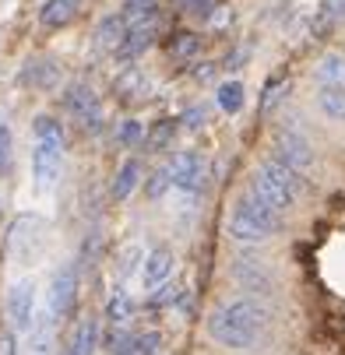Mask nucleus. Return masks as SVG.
<instances>
[{"label":"nucleus","mask_w":345,"mask_h":355,"mask_svg":"<svg viewBox=\"0 0 345 355\" xmlns=\"http://www.w3.org/2000/svg\"><path fill=\"white\" fill-rule=\"evenodd\" d=\"M251 190H254L261 200H268L275 211H285V208L296 205V197H300V190H303V176H296V173L285 169L282 162L268 159V162H261V166L254 169V176H251Z\"/></svg>","instance_id":"3"},{"label":"nucleus","mask_w":345,"mask_h":355,"mask_svg":"<svg viewBox=\"0 0 345 355\" xmlns=\"http://www.w3.org/2000/svg\"><path fill=\"white\" fill-rule=\"evenodd\" d=\"M106 345H110V355H137L134 352V334L127 327H113Z\"/></svg>","instance_id":"31"},{"label":"nucleus","mask_w":345,"mask_h":355,"mask_svg":"<svg viewBox=\"0 0 345 355\" xmlns=\"http://www.w3.org/2000/svg\"><path fill=\"white\" fill-rule=\"evenodd\" d=\"M275 162H282L296 176H307L314 169V144L296 130H278L275 134Z\"/></svg>","instance_id":"5"},{"label":"nucleus","mask_w":345,"mask_h":355,"mask_svg":"<svg viewBox=\"0 0 345 355\" xmlns=\"http://www.w3.org/2000/svg\"><path fill=\"white\" fill-rule=\"evenodd\" d=\"M64 110L85 127V130H99L103 127V103H99V95L88 88V85H71L67 88V95H64Z\"/></svg>","instance_id":"7"},{"label":"nucleus","mask_w":345,"mask_h":355,"mask_svg":"<svg viewBox=\"0 0 345 355\" xmlns=\"http://www.w3.org/2000/svg\"><path fill=\"white\" fill-rule=\"evenodd\" d=\"M0 355H18V338L11 331H0Z\"/></svg>","instance_id":"38"},{"label":"nucleus","mask_w":345,"mask_h":355,"mask_svg":"<svg viewBox=\"0 0 345 355\" xmlns=\"http://www.w3.org/2000/svg\"><path fill=\"white\" fill-rule=\"evenodd\" d=\"M22 81L32 85V88H39V92H46V88H53L60 81V67L49 60V57L46 60H28V67L22 71Z\"/></svg>","instance_id":"17"},{"label":"nucleus","mask_w":345,"mask_h":355,"mask_svg":"<svg viewBox=\"0 0 345 355\" xmlns=\"http://www.w3.org/2000/svg\"><path fill=\"white\" fill-rule=\"evenodd\" d=\"M194 78H197V81H212V78H215V64H201V67L194 71Z\"/></svg>","instance_id":"40"},{"label":"nucleus","mask_w":345,"mask_h":355,"mask_svg":"<svg viewBox=\"0 0 345 355\" xmlns=\"http://www.w3.org/2000/svg\"><path fill=\"white\" fill-rule=\"evenodd\" d=\"M78 8H81V0H46L39 11V21L46 28H64L67 21H74Z\"/></svg>","instance_id":"16"},{"label":"nucleus","mask_w":345,"mask_h":355,"mask_svg":"<svg viewBox=\"0 0 345 355\" xmlns=\"http://www.w3.org/2000/svg\"><path fill=\"white\" fill-rule=\"evenodd\" d=\"M222 310L239 324V327H246L251 334H261L264 331V320H268V313L258 306L254 299H246V295H239V299H229V302H222Z\"/></svg>","instance_id":"13"},{"label":"nucleus","mask_w":345,"mask_h":355,"mask_svg":"<svg viewBox=\"0 0 345 355\" xmlns=\"http://www.w3.org/2000/svg\"><path fill=\"white\" fill-rule=\"evenodd\" d=\"M183 123H187L190 130L205 127V123H208V110H205V106H194V110H187V113H183Z\"/></svg>","instance_id":"37"},{"label":"nucleus","mask_w":345,"mask_h":355,"mask_svg":"<svg viewBox=\"0 0 345 355\" xmlns=\"http://www.w3.org/2000/svg\"><path fill=\"white\" fill-rule=\"evenodd\" d=\"M74 302H78V268L67 261L53 271L49 278V292H46V313L53 317V324L67 320L74 313Z\"/></svg>","instance_id":"4"},{"label":"nucleus","mask_w":345,"mask_h":355,"mask_svg":"<svg viewBox=\"0 0 345 355\" xmlns=\"http://www.w3.org/2000/svg\"><path fill=\"white\" fill-rule=\"evenodd\" d=\"M285 92H289V81H282V78H271L268 85H264V95H261V113H271L282 98H285Z\"/></svg>","instance_id":"30"},{"label":"nucleus","mask_w":345,"mask_h":355,"mask_svg":"<svg viewBox=\"0 0 345 355\" xmlns=\"http://www.w3.org/2000/svg\"><path fill=\"white\" fill-rule=\"evenodd\" d=\"M233 275H236V282H239L246 292H268V288H271V275H268L261 264H254V261H239Z\"/></svg>","instance_id":"20"},{"label":"nucleus","mask_w":345,"mask_h":355,"mask_svg":"<svg viewBox=\"0 0 345 355\" xmlns=\"http://www.w3.org/2000/svg\"><path fill=\"white\" fill-rule=\"evenodd\" d=\"M201 180H205V159L197 151H180V155L169 162V187L183 197H194L201 190Z\"/></svg>","instance_id":"8"},{"label":"nucleus","mask_w":345,"mask_h":355,"mask_svg":"<svg viewBox=\"0 0 345 355\" xmlns=\"http://www.w3.org/2000/svg\"><path fill=\"white\" fill-rule=\"evenodd\" d=\"M180 299V288H173V285H155V295L148 299V306H173V302Z\"/></svg>","instance_id":"36"},{"label":"nucleus","mask_w":345,"mask_h":355,"mask_svg":"<svg viewBox=\"0 0 345 355\" xmlns=\"http://www.w3.org/2000/svg\"><path fill=\"white\" fill-rule=\"evenodd\" d=\"M243 98H246V88H243V81H236V78L222 81V85H219V92H215L219 110H222V113H229V116H236V113L243 110Z\"/></svg>","instance_id":"23"},{"label":"nucleus","mask_w":345,"mask_h":355,"mask_svg":"<svg viewBox=\"0 0 345 355\" xmlns=\"http://www.w3.org/2000/svg\"><path fill=\"white\" fill-rule=\"evenodd\" d=\"M148 92V78L137 71V67H131V71H124L120 78H117V95L120 98H141Z\"/></svg>","instance_id":"27"},{"label":"nucleus","mask_w":345,"mask_h":355,"mask_svg":"<svg viewBox=\"0 0 345 355\" xmlns=\"http://www.w3.org/2000/svg\"><path fill=\"white\" fill-rule=\"evenodd\" d=\"M338 18H345V0H321L317 18H314V35H324Z\"/></svg>","instance_id":"26"},{"label":"nucleus","mask_w":345,"mask_h":355,"mask_svg":"<svg viewBox=\"0 0 345 355\" xmlns=\"http://www.w3.org/2000/svg\"><path fill=\"white\" fill-rule=\"evenodd\" d=\"M39 313V292H35V282L32 278H22L8 288V320L15 324V331H28L32 320Z\"/></svg>","instance_id":"6"},{"label":"nucleus","mask_w":345,"mask_h":355,"mask_svg":"<svg viewBox=\"0 0 345 355\" xmlns=\"http://www.w3.org/2000/svg\"><path fill=\"white\" fill-rule=\"evenodd\" d=\"M173 268H176V253L169 250V246H155V250H148L144 253V261H141V285L144 288H155V285H162L169 275H173Z\"/></svg>","instance_id":"12"},{"label":"nucleus","mask_w":345,"mask_h":355,"mask_svg":"<svg viewBox=\"0 0 345 355\" xmlns=\"http://www.w3.org/2000/svg\"><path fill=\"white\" fill-rule=\"evenodd\" d=\"M173 134H176V120H159V123L152 127V134L144 137L148 151H166V148L173 144Z\"/></svg>","instance_id":"28"},{"label":"nucleus","mask_w":345,"mask_h":355,"mask_svg":"<svg viewBox=\"0 0 345 355\" xmlns=\"http://www.w3.org/2000/svg\"><path fill=\"white\" fill-rule=\"evenodd\" d=\"M32 180L39 190H49L64 169V123L57 116L39 113L32 120Z\"/></svg>","instance_id":"1"},{"label":"nucleus","mask_w":345,"mask_h":355,"mask_svg":"<svg viewBox=\"0 0 345 355\" xmlns=\"http://www.w3.org/2000/svg\"><path fill=\"white\" fill-rule=\"evenodd\" d=\"M117 141H120L124 148H134L137 141H144V127H141L137 120H124V123L117 127Z\"/></svg>","instance_id":"33"},{"label":"nucleus","mask_w":345,"mask_h":355,"mask_svg":"<svg viewBox=\"0 0 345 355\" xmlns=\"http://www.w3.org/2000/svg\"><path fill=\"white\" fill-rule=\"evenodd\" d=\"M144 261V250L137 246V243H131V246H124L120 250V278H131L134 271H137V264Z\"/></svg>","instance_id":"32"},{"label":"nucleus","mask_w":345,"mask_h":355,"mask_svg":"<svg viewBox=\"0 0 345 355\" xmlns=\"http://www.w3.org/2000/svg\"><path fill=\"white\" fill-rule=\"evenodd\" d=\"M169 190V166H159L155 173H152V180L144 183V193L148 197H162Z\"/></svg>","instance_id":"34"},{"label":"nucleus","mask_w":345,"mask_h":355,"mask_svg":"<svg viewBox=\"0 0 345 355\" xmlns=\"http://www.w3.org/2000/svg\"><path fill=\"white\" fill-rule=\"evenodd\" d=\"M190 15L194 18H208L212 15V0H190Z\"/></svg>","instance_id":"39"},{"label":"nucleus","mask_w":345,"mask_h":355,"mask_svg":"<svg viewBox=\"0 0 345 355\" xmlns=\"http://www.w3.org/2000/svg\"><path fill=\"white\" fill-rule=\"evenodd\" d=\"M11 159H15V134H11L8 120L0 116V176L11 169Z\"/></svg>","instance_id":"29"},{"label":"nucleus","mask_w":345,"mask_h":355,"mask_svg":"<svg viewBox=\"0 0 345 355\" xmlns=\"http://www.w3.org/2000/svg\"><path fill=\"white\" fill-rule=\"evenodd\" d=\"M282 229V211H275L268 200H261L254 190H246L229 215V236L236 243H261Z\"/></svg>","instance_id":"2"},{"label":"nucleus","mask_w":345,"mask_h":355,"mask_svg":"<svg viewBox=\"0 0 345 355\" xmlns=\"http://www.w3.org/2000/svg\"><path fill=\"white\" fill-rule=\"evenodd\" d=\"M28 334V355H53V317L49 313H35L32 327L25 331Z\"/></svg>","instance_id":"14"},{"label":"nucleus","mask_w":345,"mask_h":355,"mask_svg":"<svg viewBox=\"0 0 345 355\" xmlns=\"http://www.w3.org/2000/svg\"><path fill=\"white\" fill-rule=\"evenodd\" d=\"M197 53H201V35L176 32V35L169 39V57H173V60H194Z\"/></svg>","instance_id":"25"},{"label":"nucleus","mask_w":345,"mask_h":355,"mask_svg":"<svg viewBox=\"0 0 345 355\" xmlns=\"http://www.w3.org/2000/svg\"><path fill=\"white\" fill-rule=\"evenodd\" d=\"M131 317H134V299H131L127 288L117 285V288L110 292V299H106V320H110L113 327H124Z\"/></svg>","instance_id":"21"},{"label":"nucleus","mask_w":345,"mask_h":355,"mask_svg":"<svg viewBox=\"0 0 345 355\" xmlns=\"http://www.w3.org/2000/svg\"><path fill=\"white\" fill-rule=\"evenodd\" d=\"M57 355H71V352H67V348H60V352H57Z\"/></svg>","instance_id":"41"},{"label":"nucleus","mask_w":345,"mask_h":355,"mask_svg":"<svg viewBox=\"0 0 345 355\" xmlns=\"http://www.w3.org/2000/svg\"><path fill=\"white\" fill-rule=\"evenodd\" d=\"M155 35H159V15L144 18V21H137V25H127V32H124V39H120V46H117V60H134V57H141L144 49L155 42Z\"/></svg>","instance_id":"11"},{"label":"nucleus","mask_w":345,"mask_h":355,"mask_svg":"<svg viewBox=\"0 0 345 355\" xmlns=\"http://www.w3.org/2000/svg\"><path fill=\"white\" fill-rule=\"evenodd\" d=\"M95 348H99V320L95 317H81L74 334H71L67 352L71 355H95Z\"/></svg>","instance_id":"15"},{"label":"nucleus","mask_w":345,"mask_h":355,"mask_svg":"<svg viewBox=\"0 0 345 355\" xmlns=\"http://www.w3.org/2000/svg\"><path fill=\"white\" fill-rule=\"evenodd\" d=\"M317 85H345V57L342 53H324L314 67Z\"/></svg>","instance_id":"24"},{"label":"nucleus","mask_w":345,"mask_h":355,"mask_svg":"<svg viewBox=\"0 0 345 355\" xmlns=\"http://www.w3.org/2000/svg\"><path fill=\"white\" fill-rule=\"evenodd\" d=\"M208 334L219 341V345H226V348H236V352H246L254 341H258V334H251L246 327H239L226 310H222V302L208 313Z\"/></svg>","instance_id":"10"},{"label":"nucleus","mask_w":345,"mask_h":355,"mask_svg":"<svg viewBox=\"0 0 345 355\" xmlns=\"http://www.w3.org/2000/svg\"><path fill=\"white\" fill-rule=\"evenodd\" d=\"M42 232H46V225H42V218H35V215H22L15 225H11V257L15 261H22V264H28L35 253L42 250Z\"/></svg>","instance_id":"9"},{"label":"nucleus","mask_w":345,"mask_h":355,"mask_svg":"<svg viewBox=\"0 0 345 355\" xmlns=\"http://www.w3.org/2000/svg\"><path fill=\"white\" fill-rule=\"evenodd\" d=\"M141 183V162L137 159H127L120 169H117V180H113V200H127Z\"/></svg>","instance_id":"22"},{"label":"nucleus","mask_w":345,"mask_h":355,"mask_svg":"<svg viewBox=\"0 0 345 355\" xmlns=\"http://www.w3.org/2000/svg\"><path fill=\"white\" fill-rule=\"evenodd\" d=\"M124 32H127L124 18L120 15H106L103 21H99V28H95V49H103V53H117Z\"/></svg>","instance_id":"19"},{"label":"nucleus","mask_w":345,"mask_h":355,"mask_svg":"<svg viewBox=\"0 0 345 355\" xmlns=\"http://www.w3.org/2000/svg\"><path fill=\"white\" fill-rule=\"evenodd\" d=\"M317 106L328 120L345 123V85H321L317 88Z\"/></svg>","instance_id":"18"},{"label":"nucleus","mask_w":345,"mask_h":355,"mask_svg":"<svg viewBox=\"0 0 345 355\" xmlns=\"http://www.w3.org/2000/svg\"><path fill=\"white\" fill-rule=\"evenodd\" d=\"M159 345H162V334L159 331H148V334H137L134 338V352L137 355H159Z\"/></svg>","instance_id":"35"}]
</instances>
